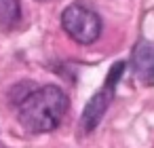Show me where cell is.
<instances>
[{
	"instance_id": "obj_1",
	"label": "cell",
	"mask_w": 154,
	"mask_h": 148,
	"mask_svg": "<svg viewBox=\"0 0 154 148\" xmlns=\"http://www.w3.org/2000/svg\"><path fill=\"white\" fill-rule=\"evenodd\" d=\"M68 112V95L55 87L47 85L28 93L19 104V123L32 133H45L59 127L63 114Z\"/></svg>"
},
{
	"instance_id": "obj_2",
	"label": "cell",
	"mask_w": 154,
	"mask_h": 148,
	"mask_svg": "<svg viewBox=\"0 0 154 148\" xmlns=\"http://www.w3.org/2000/svg\"><path fill=\"white\" fill-rule=\"evenodd\" d=\"M122 72H125V64H122V61H116V64L110 68L103 87H101V89L89 99V104L85 106V112H82V116H80V131H82V133H91V131L99 125V121L103 118L106 110L110 108V104H112V99H114V91H116V85H118Z\"/></svg>"
},
{
	"instance_id": "obj_3",
	"label": "cell",
	"mask_w": 154,
	"mask_h": 148,
	"mask_svg": "<svg viewBox=\"0 0 154 148\" xmlns=\"http://www.w3.org/2000/svg\"><path fill=\"white\" fill-rule=\"evenodd\" d=\"M61 26L70 38L80 45H91L101 34V19L82 5H70L61 15Z\"/></svg>"
},
{
	"instance_id": "obj_4",
	"label": "cell",
	"mask_w": 154,
	"mask_h": 148,
	"mask_svg": "<svg viewBox=\"0 0 154 148\" xmlns=\"http://www.w3.org/2000/svg\"><path fill=\"white\" fill-rule=\"evenodd\" d=\"M131 66L135 76L143 85H154V47L146 40H139L131 55Z\"/></svg>"
},
{
	"instance_id": "obj_5",
	"label": "cell",
	"mask_w": 154,
	"mask_h": 148,
	"mask_svg": "<svg viewBox=\"0 0 154 148\" xmlns=\"http://www.w3.org/2000/svg\"><path fill=\"white\" fill-rule=\"evenodd\" d=\"M19 0H0V30H13L19 24Z\"/></svg>"
}]
</instances>
